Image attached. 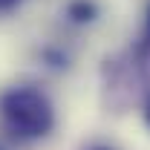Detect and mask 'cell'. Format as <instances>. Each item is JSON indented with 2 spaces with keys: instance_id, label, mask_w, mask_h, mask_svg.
Segmentation results:
<instances>
[{
  "instance_id": "6da1fadb",
  "label": "cell",
  "mask_w": 150,
  "mask_h": 150,
  "mask_svg": "<svg viewBox=\"0 0 150 150\" xmlns=\"http://www.w3.org/2000/svg\"><path fill=\"white\" fill-rule=\"evenodd\" d=\"M0 118L18 139H43L55 127V107L35 87H12L0 95Z\"/></svg>"
},
{
  "instance_id": "7a4b0ae2",
  "label": "cell",
  "mask_w": 150,
  "mask_h": 150,
  "mask_svg": "<svg viewBox=\"0 0 150 150\" xmlns=\"http://www.w3.org/2000/svg\"><path fill=\"white\" fill-rule=\"evenodd\" d=\"M67 18L72 23H93L98 18V6H95V0H69L67 3Z\"/></svg>"
},
{
  "instance_id": "3957f363",
  "label": "cell",
  "mask_w": 150,
  "mask_h": 150,
  "mask_svg": "<svg viewBox=\"0 0 150 150\" xmlns=\"http://www.w3.org/2000/svg\"><path fill=\"white\" fill-rule=\"evenodd\" d=\"M142 49H150V6H147V18H144V32H142Z\"/></svg>"
},
{
  "instance_id": "277c9868",
  "label": "cell",
  "mask_w": 150,
  "mask_h": 150,
  "mask_svg": "<svg viewBox=\"0 0 150 150\" xmlns=\"http://www.w3.org/2000/svg\"><path fill=\"white\" fill-rule=\"evenodd\" d=\"M18 3H20V0H0V12H12Z\"/></svg>"
},
{
  "instance_id": "5b68a950",
  "label": "cell",
  "mask_w": 150,
  "mask_h": 150,
  "mask_svg": "<svg viewBox=\"0 0 150 150\" xmlns=\"http://www.w3.org/2000/svg\"><path fill=\"white\" fill-rule=\"evenodd\" d=\"M144 121H147V127H150V98H147V104H144Z\"/></svg>"
},
{
  "instance_id": "8992f818",
  "label": "cell",
  "mask_w": 150,
  "mask_h": 150,
  "mask_svg": "<svg viewBox=\"0 0 150 150\" xmlns=\"http://www.w3.org/2000/svg\"><path fill=\"white\" fill-rule=\"evenodd\" d=\"M90 150H112V147H107V144H95V147H90Z\"/></svg>"
}]
</instances>
